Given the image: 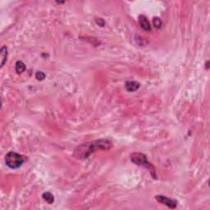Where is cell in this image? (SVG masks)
<instances>
[{"label": "cell", "instance_id": "6da1fadb", "mask_svg": "<svg viewBox=\"0 0 210 210\" xmlns=\"http://www.w3.org/2000/svg\"><path fill=\"white\" fill-rule=\"evenodd\" d=\"M113 147V143L108 139H101L95 141L86 142L76 147L73 156L77 159H86L96 150H108Z\"/></svg>", "mask_w": 210, "mask_h": 210}, {"label": "cell", "instance_id": "7a4b0ae2", "mask_svg": "<svg viewBox=\"0 0 210 210\" xmlns=\"http://www.w3.org/2000/svg\"><path fill=\"white\" fill-rule=\"evenodd\" d=\"M130 161L133 163H135V165L141 166V167H144L146 169H148L150 171L153 178L157 179V173H156L155 168L153 166L152 163H150L148 161L146 155L141 154V153H133L132 154H130Z\"/></svg>", "mask_w": 210, "mask_h": 210}, {"label": "cell", "instance_id": "3957f363", "mask_svg": "<svg viewBox=\"0 0 210 210\" xmlns=\"http://www.w3.org/2000/svg\"><path fill=\"white\" fill-rule=\"evenodd\" d=\"M25 161V158L24 156L13 151L8 152L5 156L6 165L12 169L19 168Z\"/></svg>", "mask_w": 210, "mask_h": 210}, {"label": "cell", "instance_id": "277c9868", "mask_svg": "<svg viewBox=\"0 0 210 210\" xmlns=\"http://www.w3.org/2000/svg\"><path fill=\"white\" fill-rule=\"evenodd\" d=\"M155 200H157L158 202L161 203L163 204H165L166 206H168L170 208H175L177 207V201L169 199V198L163 196V195H156L155 196Z\"/></svg>", "mask_w": 210, "mask_h": 210}, {"label": "cell", "instance_id": "5b68a950", "mask_svg": "<svg viewBox=\"0 0 210 210\" xmlns=\"http://www.w3.org/2000/svg\"><path fill=\"white\" fill-rule=\"evenodd\" d=\"M139 23H140V25L144 30H145V31L151 30V25H150V21H149L148 18L145 16L140 15L139 17Z\"/></svg>", "mask_w": 210, "mask_h": 210}, {"label": "cell", "instance_id": "8992f818", "mask_svg": "<svg viewBox=\"0 0 210 210\" xmlns=\"http://www.w3.org/2000/svg\"><path fill=\"white\" fill-rule=\"evenodd\" d=\"M140 85L137 81L134 80H128L125 83V88L128 92H135L140 88Z\"/></svg>", "mask_w": 210, "mask_h": 210}, {"label": "cell", "instance_id": "52a82bcc", "mask_svg": "<svg viewBox=\"0 0 210 210\" xmlns=\"http://www.w3.org/2000/svg\"><path fill=\"white\" fill-rule=\"evenodd\" d=\"M0 55H1V68H3L8 58V49L6 46H3L1 48Z\"/></svg>", "mask_w": 210, "mask_h": 210}, {"label": "cell", "instance_id": "ba28073f", "mask_svg": "<svg viewBox=\"0 0 210 210\" xmlns=\"http://www.w3.org/2000/svg\"><path fill=\"white\" fill-rule=\"evenodd\" d=\"M16 72L18 73V74H21V73L24 72L26 69V67H25V64L21 61H18L17 63H16Z\"/></svg>", "mask_w": 210, "mask_h": 210}, {"label": "cell", "instance_id": "9c48e42d", "mask_svg": "<svg viewBox=\"0 0 210 210\" xmlns=\"http://www.w3.org/2000/svg\"><path fill=\"white\" fill-rule=\"evenodd\" d=\"M42 197L49 204H51L54 202V196L50 192H45L43 194Z\"/></svg>", "mask_w": 210, "mask_h": 210}, {"label": "cell", "instance_id": "30bf717a", "mask_svg": "<svg viewBox=\"0 0 210 210\" xmlns=\"http://www.w3.org/2000/svg\"><path fill=\"white\" fill-rule=\"evenodd\" d=\"M153 24L155 26V28L159 29L162 26V21L160 20V18H153Z\"/></svg>", "mask_w": 210, "mask_h": 210}, {"label": "cell", "instance_id": "8fae6325", "mask_svg": "<svg viewBox=\"0 0 210 210\" xmlns=\"http://www.w3.org/2000/svg\"><path fill=\"white\" fill-rule=\"evenodd\" d=\"M35 78L38 80H43L45 78V74L43 72H37L35 73Z\"/></svg>", "mask_w": 210, "mask_h": 210}, {"label": "cell", "instance_id": "7c38bea8", "mask_svg": "<svg viewBox=\"0 0 210 210\" xmlns=\"http://www.w3.org/2000/svg\"><path fill=\"white\" fill-rule=\"evenodd\" d=\"M95 21H96V23H97L98 25H99V26H101V27H103V26H104L105 21L103 20L102 18H96V19H95Z\"/></svg>", "mask_w": 210, "mask_h": 210}, {"label": "cell", "instance_id": "4fadbf2b", "mask_svg": "<svg viewBox=\"0 0 210 210\" xmlns=\"http://www.w3.org/2000/svg\"><path fill=\"white\" fill-rule=\"evenodd\" d=\"M208 63H209V62H207V63H206V68H207V69L208 68Z\"/></svg>", "mask_w": 210, "mask_h": 210}]
</instances>
